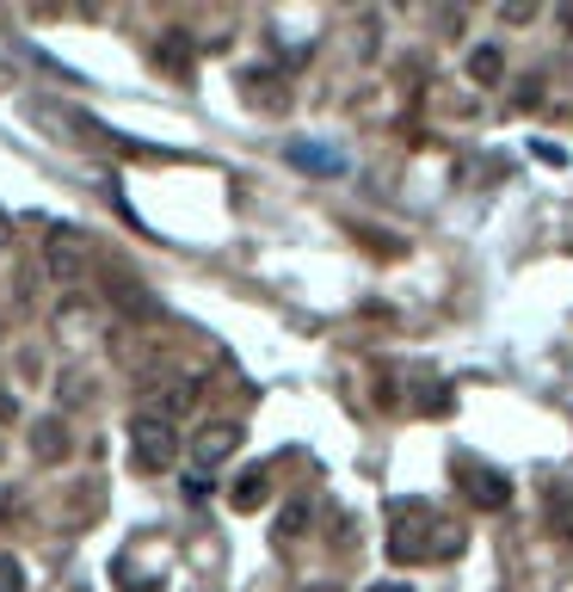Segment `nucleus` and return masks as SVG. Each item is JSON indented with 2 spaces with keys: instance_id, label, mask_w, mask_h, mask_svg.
<instances>
[{
  "instance_id": "f257e3e1",
  "label": "nucleus",
  "mask_w": 573,
  "mask_h": 592,
  "mask_svg": "<svg viewBox=\"0 0 573 592\" xmlns=\"http://www.w3.org/2000/svg\"><path fill=\"white\" fill-rule=\"evenodd\" d=\"M450 555H462V531L432 513L425 500H407L389 513V562L420 568V562H450Z\"/></svg>"
},
{
  "instance_id": "f03ea898",
  "label": "nucleus",
  "mask_w": 573,
  "mask_h": 592,
  "mask_svg": "<svg viewBox=\"0 0 573 592\" xmlns=\"http://www.w3.org/2000/svg\"><path fill=\"white\" fill-rule=\"evenodd\" d=\"M130 444H136V469H173L179 463V439H173V426L161 414H136L130 420Z\"/></svg>"
},
{
  "instance_id": "7ed1b4c3",
  "label": "nucleus",
  "mask_w": 573,
  "mask_h": 592,
  "mask_svg": "<svg viewBox=\"0 0 573 592\" xmlns=\"http://www.w3.org/2000/svg\"><path fill=\"white\" fill-rule=\"evenodd\" d=\"M450 476H457V488L469 494V506H481V513H499V506L512 500V476H506V469H494V463L462 457Z\"/></svg>"
},
{
  "instance_id": "20e7f679",
  "label": "nucleus",
  "mask_w": 573,
  "mask_h": 592,
  "mask_svg": "<svg viewBox=\"0 0 573 592\" xmlns=\"http://www.w3.org/2000/svg\"><path fill=\"white\" fill-rule=\"evenodd\" d=\"M38 124L43 130H56V136H75L80 149H93V154L117 149V136L105 130V124H93L87 112H50V105H38Z\"/></svg>"
},
{
  "instance_id": "39448f33",
  "label": "nucleus",
  "mask_w": 573,
  "mask_h": 592,
  "mask_svg": "<svg viewBox=\"0 0 573 592\" xmlns=\"http://www.w3.org/2000/svg\"><path fill=\"white\" fill-rule=\"evenodd\" d=\"M234 451H241V426H234V420H211L204 432H198V439H191L198 476H204V469H222V463H229Z\"/></svg>"
},
{
  "instance_id": "423d86ee",
  "label": "nucleus",
  "mask_w": 573,
  "mask_h": 592,
  "mask_svg": "<svg viewBox=\"0 0 573 592\" xmlns=\"http://www.w3.org/2000/svg\"><path fill=\"white\" fill-rule=\"evenodd\" d=\"M271 500V481H266V469H247V476L234 481V494H229V506L234 513H259Z\"/></svg>"
},
{
  "instance_id": "0eeeda50",
  "label": "nucleus",
  "mask_w": 573,
  "mask_h": 592,
  "mask_svg": "<svg viewBox=\"0 0 573 592\" xmlns=\"http://www.w3.org/2000/svg\"><path fill=\"white\" fill-rule=\"evenodd\" d=\"M154 68H167V75H191V38L167 32V38L154 43Z\"/></svg>"
},
{
  "instance_id": "6e6552de",
  "label": "nucleus",
  "mask_w": 573,
  "mask_h": 592,
  "mask_svg": "<svg viewBox=\"0 0 573 592\" xmlns=\"http://www.w3.org/2000/svg\"><path fill=\"white\" fill-rule=\"evenodd\" d=\"M31 451H38V463H56L62 451H68V426L62 420H38L31 426Z\"/></svg>"
},
{
  "instance_id": "1a4fd4ad",
  "label": "nucleus",
  "mask_w": 573,
  "mask_h": 592,
  "mask_svg": "<svg viewBox=\"0 0 573 592\" xmlns=\"http://www.w3.org/2000/svg\"><path fill=\"white\" fill-rule=\"evenodd\" d=\"M469 75H475L481 87H494V80H506V56H499L494 43H475V56H469Z\"/></svg>"
},
{
  "instance_id": "9d476101",
  "label": "nucleus",
  "mask_w": 573,
  "mask_h": 592,
  "mask_svg": "<svg viewBox=\"0 0 573 592\" xmlns=\"http://www.w3.org/2000/svg\"><path fill=\"white\" fill-rule=\"evenodd\" d=\"M50 266H56V278H80V235H56L50 241Z\"/></svg>"
},
{
  "instance_id": "9b49d317",
  "label": "nucleus",
  "mask_w": 573,
  "mask_h": 592,
  "mask_svg": "<svg viewBox=\"0 0 573 592\" xmlns=\"http://www.w3.org/2000/svg\"><path fill=\"white\" fill-rule=\"evenodd\" d=\"M308 518H315V513H308V500H290L284 513H278V531H271V537H278V543H296V537L308 531Z\"/></svg>"
},
{
  "instance_id": "f8f14e48",
  "label": "nucleus",
  "mask_w": 573,
  "mask_h": 592,
  "mask_svg": "<svg viewBox=\"0 0 573 592\" xmlns=\"http://www.w3.org/2000/svg\"><path fill=\"white\" fill-rule=\"evenodd\" d=\"M241 87H247V93H253V105H266V112H284V105H290V99H284V87H278L271 75H247Z\"/></svg>"
},
{
  "instance_id": "ddd939ff",
  "label": "nucleus",
  "mask_w": 573,
  "mask_h": 592,
  "mask_svg": "<svg viewBox=\"0 0 573 592\" xmlns=\"http://www.w3.org/2000/svg\"><path fill=\"white\" fill-rule=\"evenodd\" d=\"M290 161H296V167H315V173H340V161H333V154H315L308 142H296V149H290Z\"/></svg>"
},
{
  "instance_id": "4468645a",
  "label": "nucleus",
  "mask_w": 573,
  "mask_h": 592,
  "mask_svg": "<svg viewBox=\"0 0 573 592\" xmlns=\"http://www.w3.org/2000/svg\"><path fill=\"white\" fill-rule=\"evenodd\" d=\"M0 592H25V568L13 555H0Z\"/></svg>"
},
{
  "instance_id": "2eb2a0df",
  "label": "nucleus",
  "mask_w": 573,
  "mask_h": 592,
  "mask_svg": "<svg viewBox=\"0 0 573 592\" xmlns=\"http://www.w3.org/2000/svg\"><path fill=\"white\" fill-rule=\"evenodd\" d=\"M531 149H536L543 167H568V149H561V142H531Z\"/></svg>"
},
{
  "instance_id": "dca6fc26",
  "label": "nucleus",
  "mask_w": 573,
  "mask_h": 592,
  "mask_svg": "<svg viewBox=\"0 0 573 592\" xmlns=\"http://www.w3.org/2000/svg\"><path fill=\"white\" fill-rule=\"evenodd\" d=\"M518 105H543V80H524L518 87Z\"/></svg>"
},
{
  "instance_id": "f3484780",
  "label": "nucleus",
  "mask_w": 573,
  "mask_h": 592,
  "mask_svg": "<svg viewBox=\"0 0 573 592\" xmlns=\"http://www.w3.org/2000/svg\"><path fill=\"white\" fill-rule=\"evenodd\" d=\"M204 494H211V481H204L198 469H191V476H186V500H204Z\"/></svg>"
},
{
  "instance_id": "a211bd4d",
  "label": "nucleus",
  "mask_w": 573,
  "mask_h": 592,
  "mask_svg": "<svg viewBox=\"0 0 573 592\" xmlns=\"http://www.w3.org/2000/svg\"><path fill=\"white\" fill-rule=\"evenodd\" d=\"M0 248H13V216L0 211Z\"/></svg>"
},
{
  "instance_id": "6ab92c4d",
  "label": "nucleus",
  "mask_w": 573,
  "mask_h": 592,
  "mask_svg": "<svg viewBox=\"0 0 573 592\" xmlns=\"http://www.w3.org/2000/svg\"><path fill=\"white\" fill-rule=\"evenodd\" d=\"M555 518H561V537H568V543H573V506H561V513H555Z\"/></svg>"
},
{
  "instance_id": "aec40b11",
  "label": "nucleus",
  "mask_w": 573,
  "mask_h": 592,
  "mask_svg": "<svg viewBox=\"0 0 573 592\" xmlns=\"http://www.w3.org/2000/svg\"><path fill=\"white\" fill-rule=\"evenodd\" d=\"M7 518H13V500H7V488H0V525H7Z\"/></svg>"
},
{
  "instance_id": "412c9836",
  "label": "nucleus",
  "mask_w": 573,
  "mask_h": 592,
  "mask_svg": "<svg viewBox=\"0 0 573 592\" xmlns=\"http://www.w3.org/2000/svg\"><path fill=\"white\" fill-rule=\"evenodd\" d=\"M370 592H407V587H395V580H382V587H370Z\"/></svg>"
}]
</instances>
